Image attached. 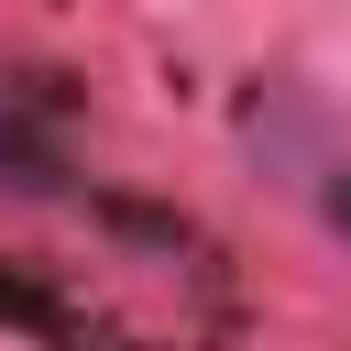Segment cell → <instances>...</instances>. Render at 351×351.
Instances as JSON below:
<instances>
[{
    "mask_svg": "<svg viewBox=\"0 0 351 351\" xmlns=\"http://www.w3.org/2000/svg\"><path fill=\"white\" fill-rule=\"evenodd\" d=\"M329 208H340V230H351V176H340V186H329Z\"/></svg>",
    "mask_w": 351,
    "mask_h": 351,
    "instance_id": "1",
    "label": "cell"
}]
</instances>
